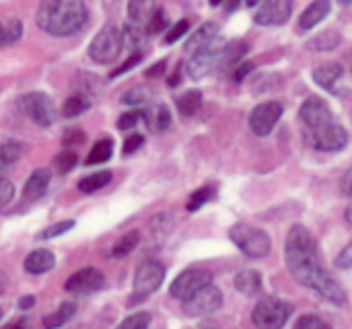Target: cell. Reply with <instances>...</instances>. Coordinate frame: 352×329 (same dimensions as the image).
I'll use <instances>...</instances> for the list:
<instances>
[{
  "mask_svg": "<svg viewBox=\"0 0 352 329\" xmlns=\"http://www.w3.org/2000/svg\"><path fill=\"white\" fill-rule=\"evenodd\" d=\"M285 258L291 274L295 280L311 291H316L320 297L334 305H344L346 303V293L342 286L322 268L320 253H318V243L314 235L303 227L295 225L285 243Z\"/></svg>",
  "mask_w": 352,
  "mask_h": 329,
  "instance_id": "cell-1",
  "label": "cell"
},
{
  "mask_svg": "<svg viewBox=\"0 0 352 329\" xmlns=\"http://www.w3.org/2000/svg\"><path fill=\"white\" fill-rule=\"evenodd\" d=\"M283 115V105L278 101H266L254 107L250 113V128L256 136H268Z\"/></svg>",
  "mask_w": 352,
  "mask_h": 329,
  "instance_id": "cell-11",
  "label": "cell"
},
{
  "mask_svg": "<svg viewBox=\"0 0 352 329\" xmlns=\"http://www.w3.org/2000/svg\"><path fill=\"white\" fill-rule=\"evenodd\" d=\"M293 315V305L280 299H264L258 303V307L252 313L254 326L262 329L283 328L289 317Z\"/></svg>",
  "mask_w": 352,
  "mask_h": 329,
  "instance_id": "cell-5",
  "label": "cell"
},
{
  "mask_svg": "<svg viewBox=\"0 0 352 329\" xmlns=\"http://www.w3.org/2000/svg\"><path fill=\"white\" fill-rule=\"evenodd\" d=\"M109 181H111V173H109V171H99V173H93V175H89V177H82V179L78 181V190H80L82 194H93V192L105 188Z\"/></svg>",
  "mask_w": 352,
  "mask_h": 329,
  "instance_id": "cell-32",
  "label": "cell"
},
{
  "mask_svg": "<svg viewBox=\"0 0 352 329\" xmlns=\"http://www.w3.org/2000/svg\"><path fill=\"white\" fill-rule=\"evenodd\" d=\"M328 12H330V0H316L303 10V14L299 19V27L303 31L314 29L316 25H320L328 16Z\"/></svg>",
  "mask_w": 352,
  "mask_h": 329,
  "instance_id": "cell-20",
  "label": "cell"
},
{
  "mask_svg": "<svg viewBox=\"0 0 352 329\" xmlns=\"http://www.w3.org/2000/svg\"><path fill=\"white\" fill-rule=\"evenodd\" d=\"M2 288H4V278L0 276V293H2Z\"/></svg>",
  "mask_w": 352,
  "mask_h": 329,
  "instance_id": "cell-56",
  "label": "cell"
},
{
  "mask_svg": "<svg viewBox=\"0 0 352 329\" xmlns=\"http://www.w3.org/2000/svg\"><path fill=\"white\" fill-rule=\"evenodd\" d=\"M299 113H301V120L307 124L309 130H316V128L326 126V124L332 122V109L328 107L326 101H322V99H318V97L307 99V101L301 105Z\"/></svg>",
  "mask_w": 352,
  "mask_h": 329,
  "instance_id": "cell-16",
  "label": "cell"
},
{
  "mask_svg": "<svg viewBox=\"0 0 352 329\" xmlns=\"http://www.w3.org/2000/svg\"><path fill=\"white\" fill-rule=\"evenodd\" d=\"M221 305H223V293L208 282L184 301V313L190 317H206L219 311Z\"/></svg>",
  "mask_w": 352,
  "mask_h": 329,
  "instance_id": "cell-7",
  "label": "cell"
},
{
  "mask_svg": "<svg viewBox=\"0 0 352 329\" xmlns=\"http://www.w3.org/2000/svg\"><path fill=\"white\" fill-rule=\"evenodd\" d=\"M138 241H140L138 231H128L126 235H122V237L113 243V247H111V256H113V258H118V260H122V258L130 256V253L138 247Z\"/></svg>",
  "mask_w": 352,
  "mask_h": 329,
  "instance_id": "cell-27",
  "label": "cell"
},
{
  "mask_svg": "<svg viewBox=\"0 0 352 329\" xmlns=\"http://www.w3.org/2000/svg\"><path fill=\"white\" fill-rule=\"evenodd\" d=\"M151 326V315L148 313H134L130 317H126L120 328H132V329H146Z\"/></svg>",
  "mask_w": 352,
  "mask_h": 329,
  "instance_id": "cell-40",
  "label": "cell"
},
{
  "mask_svg": "<svg viewBox=\"0 0 352 329\" xmlns=\"http://www.w3.org/2000/svg\"><path fill=\"white\" fill-rule=\"evenodd\" d=\"M151 97H153V93H151L148 87H134V89H130V91L122 97V101H124L126 105H142V103H146Z\"/></svg>",
  "mask_w": 352,
  "mask_h": 329,
  "instance_id": "cell-36",
  "label": "cell"
},
{
  "mask_svg": "<svg viewBox=\"0 0 352 329\" xmlns=\"http://www.w3.org/2000/svg\"><path fill=\"white\" fill-rule=\"evenodd\" d=\"M314 80L326 89L328 93L332 95H338V97H349V78H346V70L342 64H324L320 68L314 70Z\"/></svg>",
  "mask_w": 352,
  "mask_h": 329,
  "instance_id": "cell-9",
  "label": "cell"
},
{
  "mask_svg": "<svg viewBox=\"0 0 352 329\" xmlns=\"http://www.w3.org/2000/svg\"><path fill=\"white\" fill-rule=\"evenodd\" d=\"M56 266V256L47 249H35L25 260V270L29 274H45Z\"/></svg>",
  "mask_w": 352,
  "mask_h": 329,
  "instance_id": "cell-22",
  "label": "cell"
},
{
  "mask_svg": "<svg viewBox=\"0 0 352 329\" xmlns=\"http://www.w3.org/2000/svg\"><path fill=\"white\" fill-rule=\"evenodd\" d=\"M202 107V93L200 91H188L182 97H177V109L182 115L192 117L200 111Z\"/></svg>",
  "mask_w": 352,
  "mask_h": 329,
  "instance_id": "cell-29",
  "label": "cell"
},
{
  "mask_svg": "<svg viewBox=\"0 0 352 329\" xmlns=\"http://www.w3.org/2000/svg\"><path fill=\"white\" fill-rule=\"evenodd\" d=\"M124 47V41H122V31L116 27V25H105L97 35L95 39L91 41L89 45V56L91 60L99 62V64H111L120 52Z\"/></svg>",
  "mask_w": 352,
  "mask_h": 329,
  "instance_id": "cell-4",
  "label": "cell"
},
{
  "mask_svg": "<svg viewBox=\"0 0 352 329\" xmlns=\"http://www.w3.org/2000/svg\"><path fill=\"white\" fill-rule=\"evenodd\" d=\"M214 188L212 185H204V188H200V190H196L190 198H188V204H186V208H188V212H196V210H200L206 202H210L212 198H214Z\"/></svg>",
  "mask_w": 352,
  "mask_h": 329,
  "instance_id": "cell-34",
  "label": "cell"
},
{
  "mask_svg": "<svg viewBox=\"0 0 352 329\" xmlns=\"http://www.w3.org/2000/svg\"><path fill=\"white\" fill-rule=\"evenodd\" d=\"M245 52H248V45L243 41H231V43H227L223 47H219L214 70L227 72V70L235 68L239 64V60L245 56Z\"/></svg>",
  "mask_w": 352,
  "mask_h": 329,
  "instance_id": "cell-17",
  "label": "cell"
},
{
  "mask_svg": "<svg viewBox=\"0 0 352 329\" xmlns=\"http://www.w3.org/2000/svg\"><path fill=\"white\" fill-rule=\"evenodd\" d=\"M19 107L37 126H52L56 122L54 99L45 93H27L19 99Z\"/></svg>",
  "mask_w": 352,
  "mask_h": 329,
  "instance_id": "cell-6",
  "label": "cell"
},
{
  "mask_svg": "<svg viewBox=\"0 0 352 329\" xmlns=\"http://www.w3.org/2000/svg\"><path fill=\"white\" fill-rule=\"evenodd\" d=\"M142 60V52H134L120 68H116L113 72H111V78H116V76H122V74H126V72H130L134 66H138V62Z\"/></svg>",
  "mask_w": 352,
  "mask_h": 329,
  "instance_id": "cell-43",
  "label": "cell"
},
{
  "mask_svg": "<svg viewBox=\"0 0 352 329\" xmlns=\"http://www.w3.org/2000/svg\"><path fill=\"white\" fill-rule=\"evenodd\" d=\"M19 307H21L23 311L31 309V307H33V297H25V299H21V301H19Z\"/></svg>",
  "mask_w": 352,
  "mask_h": 329,
  "instance_id": "cell-52",
  "label": "cell"
},
{
  "mask_svg": "<svg viewBox=\"0 0 352 329\" xmlns=\"http://www.w3.org/2000/svg\"><path fill=\"white\" fill-rule=\"evenodd\" d=\"M89 107H91V101L87 95H70L62 105V115L64 117H76V115L85 113Z\"/></svg>",
  "mask_w": 352,
  "mask_h": 329,
  "instance_id": "cell-30",
  "label": "cell"
},
{
  "mask_svg": "<svg viewBox=\"0 0 352 329\" xmlns=\"http://www.w3.org/2000/svg\"><path fill=\"white\" fill-rule=\"evenodd\" d=\"M74 165H76V155H74L72 150H64V152H60V155L54 159V167H56V171L62 173V175L68 173V171H72Z\"/></svg>",
  "mask_w": 352,
  "mask_h": 329,
  "instance_id": "cell-38",
  "label": "cell"
},
{
  "mask_svg": "<svg viewBox=\"0 0 352 329\" xmlns=\"http://www.w3.org/2000/svg\"><path fill=\"white\" fill-rule=\"evenodd\" d=\"M35 23L54 37L72 35L87 23V4L85 0H41Z\"/></svg>",
  "mask_w": 352,
  "mask_h": 329,
  "instance_id": "cell-2",
  "label": "cell"
},
{
  "mask_svg": "<svg viewBox=\"0 0 352 329\" xmlns=\"http://www.w3.org/2000/svg\"><path fill=\"white\" fill-rule=\"evenodd\" d=\"M21 35H23V23L19 19L10 16L6 21H0V47L19 41Z\"/></svg>",
  "mask_w": 352,
  "mask_h": 329,
  "instance_id": "cell-28",
  "label": "cell"
},
{
  "mask_svg": "<svg viewBox=\"0 0 352 329\" xmlns=\"http://www.w3.org/2000/svg\"><path fill=\"white\" fill-rule=\"evenodd\" d=\"M12 196H14V185L8 179L0 177V210L10 204Z\"/></svg>",
  "mask_w": 352,
  "mask_h": 329,
  "instance_id": "cell-45",
  "label": "cell"
},
{
  "mask_svg": "<svg viewBox=\"0 0 352 329\" xmlns=\"http://www.w3.org/2000/svg\"><path fill=\"white\" fill-rule=\"evenodd\" d=\"M74 225H76L74 220H62V223H58V225H52V227H47L45 231H41V233L37 235V239L45 241V239L60 237V235H64V233L72 231V229H74Z\"/></svg>",
  "mask_w": 352,
  "mask_h": 329,
  "instance_id": "cell-37",
  "label": "cell"
},
{
  "mask_svg": "<svg viewBox=\"0 0 352 329\" xmlns=\"http://www.w3.org/2000/svg\"><path fill=\"white\" fill-rule=\"evenodd\" d=\"M219 37V27L214 23H204L202 27H198L186 41V49L192 54L196 49H202L206 45H210L212 41H217Z\"/></svg>",
  "mask_w": 352,
  "mask_h": 329,
  "instance_id": "cell-21",
  "label": "cell"
},
{
  "mask_svg": "<svg viewBox=\"0 0 352 329\" xmlns=\"http://www.w3.org/2000/svg\"><path fill=\"white\" fill-rule=\"evenodd\" d=\"M0 169H4V163L2 161H0Z\"/></svg>",
  "mask_w": 352,
  "mask_h": 329,
  "instance_id": "cell-57",
  "label": "cell"
},
{
  "mask_svg": "<svg viewBox=\"0 0 352 329\" xmlns=\"http://www.w3.org/2000/svg\"><path fill=\"white\" fill-rule=\"evenodd\" d=\"M142 144H144V138H142L140 134H132V136H128L126 142H124V152H126V155H132V152H136Z\"/></svg>",
  "mask_w": 352,
  "mask_h": 329,
  "instance_id": "cell-47",
  "label": "cell"
},
{
  "mask_svg": "<svg viewBox=\"0 0 352 329\" xmlns=\"http://www.w3.org/2000/svg\"><path fill=\"white\" fill-rule=\"evenodd\" d=\"M293 12V0H262L254 14V21L264 27L283 25Z\"/></svg>",
  "mask_w": 352,
  "mask_h": 329,
  "instance_id": "cell-13",
  "label": "cell"
},
{
  "mask_svg": "<svg viewBox=\"0 0 352 329\" xmlns=\"http://www.w3.org/2000/svg\"><path fill=\"white\" fill-rule=\"evenodd\" d=\"M157 10V2L155 0H130L128 2V16L132 23L140 25L146 29L153 12Z\"/></svg>",
  "mask_w": 352,
  "mask_h": 329,
  "instance_id": "cell-24",
  "label": "cell"
},
{
  "mask_svg": "<svg viewBox=\"0 0 352 329\" xmlns=\"http://www.w3.org/2000/svg\"><path fill=\"white\" fill-rule=\"evenodd\" d=\"M103 286H105V276L97 268H82L74 272L64 284V288L72 295H91L101 291Z\"/></svg>",
  "mask_w": 352,
  "mask_h": 329,
  "instance_id": "cell-14",
  "label": "cell"
},
{
  "mask_svg": "<svg viewBox=\"0 0 352 329\" xmlns=\"http://www.w3.org/2000/svg\"><path fill=\"white\" fill-rule=\"evenodd\" d=\"M219 47H221V45H219L217 41H212L210 45L192 52V58H190V62H188V74H190L194 80H200V78L208 76V74L214 70Z\"/></svg>",
  "mask_w": 352,
  "mask_h": 329,
  "instance_id": "cell-15",
  "label": "cell"
},
{
  "mask_svg": "<svg viewBox=\"0 0 352 329\" xmlns=\"http://www.w3.org/2000/svg\"><path fill=\"white\" fill-rule=\"evenodd\" d=\"M138 122H142V111H128V113H124V115L118 120V128H120V130H130V128H134Z\"/></svg>",
  "mask_w": 352,
  "mask_h": 329,
  "instance_id": "cell-44",
  "label": "cell"
},
{
  "mask_svg": "<svg viewBox=\"0 0 352 329\" xmlns=\"http://www.w3.org/2000/svg\"><path fill=\"white\" fill-rule=\"evenodd\" d=\"M188 29H190V21H186V19L177 21V23L169 29V33L165 35V43H167V45H169V43H175L177 39H182V37L188 33Z\"/></svg>",
  "mask_w": 352,
  "mask_h": 329,
  "instance_id": "cell-41",
  "label": "cell"
},
{
  "mask_svg": "<svg viewBox=\"0 0 352 329\" xmlns=\"http://www.w3.org/2000/svg\"><path fill=\"white\" fill-rule=\"evenodd\" d=\"M245 2H248V6H252V8H254V6H258L262 0H245Z\"/></svg>",
  "mask_w": 352,
  "mask_h": 329,
  "instance_id": "cell-53",
  "label": "cell"
},
{
  "mask_svg": "<svg viewBox=\"0 0 352 329\" xmlns=\"http://www.w3.org/2000/svg\"><path fill=\"white\" fill-rule=\"evenodd\" d=\"M165 280V268L159 262H144L134 276V295L138 301L148 299L155 291L161 288Z\"/></svg>",
  "mask_w": 352,
  "mask_h": 329,
  "instance_id": "cell-8",
  "label": "cell"
},
{
  "mask_svg": "<svg viewBox=\"0 0 352 329\" xmlns=\"http://www.w3.org/2000/svg\"><path fill=\"white\" fill-rule=\"evenodd\" d=\"M212 6H219V4H225V0H210Z\"/></svg>",
  "mask_w": 352,
  "mask_h": 329,
  "instance_id": "cell-54",
  "label": "cell"
},
{
  "mask_svg": "<svg viewBox=\"0 0 352 329\" xmlns=\"http://www.w3.org/2000/svg\"><path fill=\"white\" fill-rule=\"evenodd\" d=\"M351 177L352 171H346L344 177H342V194H344V196H351Z\"/></svg>",
  "mask_w": 352,
  "mask_h": 329,
  "instance_id": "cell-50",
  "label": "cell"
},
{
  "mask_svg": "<svg viewBox=\"0 0 352 329\" xmlns=\"http://www.w3.org/2000/svg\"><path fill=\"white\" fill-rule=\"evenodd\" d=\"M173 233V218L167 212H159L151 223H148V241L155 247H161L167 243V239Z\"/></svg>",
  "mask_w": 352,
  "mask_h": 329,
  "instance_id": "cell-18",
  "label": "cell"
},
{
  "mask_svg": "<svg viewBox=\"0 0 352 329\" xmlns=\"http://www.w3.org/2000/svg\"><path fill=\"white\" fill-rule=\"evenodd\" d=\"M146 39H148V31H146L144 27L136 25V23H128V25L124 27V31H122V41H124L126 45H130L132 49L144 47Z\"/></svg>",
  "mask_w": 352,
  "mask_h": 329,
  "instance_id": "cell-26",
  "label": "cell"
},
{
  "mask_svg": "<svg viewBox=\"0 0 352 329\" xmlns=\"http://www.w3.org/2000/svg\"><path fill=\"white\" fill-rule=\"evenodd\" d=\"M254 70V64L252 62H243V64H237L235 66V72H233V78H235V82H241L250 72Z\"/></svg>",
  "mask_w": 352,
  "mask_h": 329,
  "instance_id": "cell-48",
  "label": "cell"
},
{
  "mask_svg": "<svg viewBox=\"0 0 352 329\" xmlns=\"http://www.w3.org/2000/svg\"><path fill=\"white\" fill-rule=\"evenodd\" d=\"M50 179H52V173L47 169H35L31 173V177L27 179L25 188H23L25 198L27 200H39V198H43V194L47 192Z\"/></svg>",
  "mask_w": 352,
  "mask_h": 329,
  "instance_id": "cell-19",
  "label": "cell"
},
{
  "mask_svg": "<svg viewBox=\"0 0 352 329\" xmlns=\"http://www.w3.org/2000/svg\"><path fill=\"white\" fill-rule=\"evenodd\" d=\"M167 23H169V19H167L165 10H163L161 6H157V10L153 12L151 21H148V25H146V31H148V33H159V31H163V29L167 27Z\"/></svg>",
  "mask_w": 352,
  "mask_h": 329,
  "instance_id": "cell-39",
  "label": "cell"
},
{
  "mask_svg": "<svg viewBox=\"0 0 352 329\" xmlns=\"http://www.w3.org/2000/svg\"><path fill=\"white\" fill-rule=\"evenodd\" d=\"M311 144L320 150H328V152H334V150H342L346 144H349V132L338 126V124H326V126H320L316 130H311Z\"/></svg>",
  "mask_w": 352,
  "mask_h": 329,
  "instance_id": "cell-12",
  "label": "cell"
},
{
  "mask_svg": "<svg viewBox=\"0 0 352 329\" xmlns=\"http://www.w3.org/2000/svg\"><path fill=\"white\" fill-rule=\"evenodd\" d=\"M72 315H74V305H72V303H64L56 313L43 317V326L47 329L62 328L64 324H68V321L72 319Z\"/></svg>",
  "mask_w": 352,
  "mask_h": 329,
  "instance_id": "cell-33",
  "label": "cell"
},
{
  "mask_svg": "<svg viewBox=\"0 0 352 329\" xmlns=\"http://www.w3.org/2000/svg\"><path fill=\"white\" fill-rule=\"evenodd\" d=\"M235 288L245 297H256L262 291V276L256 270H243L235 276Z\"/></svg>",
  "mask_w": 352,
  "mask_h": 329,
  "instance_id": "cell-25",
  "label": "cell"
},
{
  "mask_svg": "<svg viewBox=\"0 0 352 329\" xmlns=\"http://www.w3.org/2000/svg\"><path fill=\"white\" fill-rule=\"evenodd\" d=\"M231 241L252 260H260V258H266L272 249V241L270 237L262 231V229H256V227H250L245 223H239L235 225L231 231Z\"/></svg>",
  "mask_w": 352,
  "mask_h": 329,
  "instance_id": "cell-3",
  "label": "cell"
},
{
  "mask_svg": "<svg viewBox=\"0 0 352 329\" xmlns=\"http://www.w3.org/2000/svg\"><path fill=\"white\" fill-rule=\"evenodd\" d=\"M0 319H2V309H0Z\"/></svg>",
  "mask_w": 352,
  "mask_h": 329,
  "instance_id": "cell-58",
  "label": "cell"
},
{
  "mask_svg": "<svg viewBox=\"0 0 352 329\" xmlns=\"http://www.w3.org/2000/svg\"><path fill=\"white\" fill-rule=\"evenodd\" d=\"M163 70H165V62H159V64H155V68L146 70V76H159Z\"/></svg>",
  "mask_w": 352,
  "mask_h": 329,
  "instance_id": "cell-51",
  "label": "cell"
},
{
  "mask_svg": "<svg viewBox=\"0 0 352 329\" xmlns=\"http://www.w3.org/2000/svg\"><path fill=\"white\" fill-rule=\"evenodd\" d=\"M338 2H340L342 6H349V4H351V0H338Z\"/></svg>",
  "mask_w": 352,
  "mask_h": 329,
  "instance_id": "cell-55",
  "label": "cell"
},
{
  "mask_svg": "<svg viewBox=\"0 0 352 329\" xmlns=\"http://www.w3.org/2000/svg\"><path fill=\"white\" fill-rule=\"evenodd\" d=\"M210 280H212V274H210L208 270H204V268H192V270L182 272V274L173 280L169 293H171L173 299L186 301L188 297H192L198 288H202V286L208 284Z\"/></svg>",
  "mask_w": 352,
  "mask_h": 329,
  "instance_id": "cell-10",
  "label": "cell"
},
{
  "mask_svg": "<svg viewBox=\"0 0 352 329\" xmlns=\"http://www.w3.org/2000/svg\"><path fill=\"white\" fill-rule=\"evenodd\" d=\"M111 152H113V142L109 138H103V140L95 142V146L91 148V152L87 157V165H101L111 159Z\"/></svg>",
  "mask_w": 352,
  "mask_h": 329,
  "instance_id": "cell-31",
  "label": "cell"
},
{
  "mask_svg": "<svg viewBox=\"0 0 352 329\" xmlns=\"http://www.w3.org/2000/svg\"><path fill=\"white\" fill-rule=\"evenodd\" d=\"M21 152H23V144L16 142V140H6V142L0 144V161L4 163V167L16 163Z\"/></svg>",
  "mask_w": 352,
  "mask_h": 329,
  "instance_id": "cell-35",
  "label": "cell"
},
{
  "mask_svg": "<svg viewBox=\"0 0 352 329\" xmlns=\"http://www.w3.org/2000/svg\"><path fill=\"white\" fill-rule=\"evenodd\" d=\"M62 142H64V146H78V144H82L85 142V134L80 132V130H66V134H64V138H62Z\"/></svg>",
  "mask_w": 352,
  "mask_h": 329,
  "instance_id": "cell-46",
  "label": "cell"
},
{
  "mask_svg": "<svg viewBox=\"0 0 352 329\" xmlns=\"http://www.w3.org/2000/svg\"><path fill=\"white\" fill-rule=\"evenodd\" d=\"M142 122H146L153 132H165L171 126V111L167 105H155L148 111H142Z\"/></svg>",
  "mask_w": 352,
  "mask_h": 329,
  "instance_id": "cell-23",
  "label": "cell"
},
{
  "mask_svg": "<svg viewBox=\"0 0 352 329\" xmlns=\"http://www.w3.org/2000/svg\"><path fill=\"white\" fill-rule=\"evenodd\" d=\"M295 328L297 329H330V326L324 321V319H320V317H316V315H305V317H301L297 324H295Z\"/></svg>",
  "mask_w": 352,
  "mask_h": 329,
  "instance_id": "cell-42",
  "label": "cell"
},
{
  "mask_svg": "<svg viewBox=\"0 0 352 329\" xmlns=\"http://www.w3.org/2000/svg\"><path fill=\"white\" fill-rule=\"evenodd\" d=\"M336 266L338 268H342V270H349L352 266V247L351 245H346L344 247V251L336 258Z\"/></svg>",
  "mask_w": 352,
  "mask_h": 329,
  "instance_id": "cell-49",
  "label": "cell"
}]
</instances>
